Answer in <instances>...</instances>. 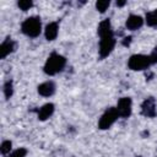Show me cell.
I'll use <instances>...</instances> for the list:
<instances>
[{
	"mask_svg": "<svg viewBox=\"0 0 157 157\" xmlns=\"http://www.w3.org/2000/svg\"><path fill=\"white\" fill-rule=\"evenodd\" d=\"M11 150H12V142L10 140H4L1 142V146H0V151L4 156L6 155H10L11 153Z\"/></svg>",
	"mask_w": 157,
	"mask_h": 157,
	"instance_id": "cell-16",
	"label": "cell"
},
{
	"mask_svg": "<svg viewBox=\"0 0 157 157\" xmlns=\"http://www.w3.org/2000/svg\"><path fill=\"white\" fill-rule=\"evenodd\" d=\"M141 114L144 117H147V118L156 117L157 110H156V102H155L153 97H148L142 102V104H141Z\"/></svg>",
	"mask_w": 157,
	"mask_h": 157,
	"instance_id": "cell-7",
	"label": "cell"
},
{
	"mask_svg": "<svg viewBox=\"0 0 157 157\" xmlns=\"http://www.w3.org/2000/svg\"><path fill=\"white\" fill-rule=\"evenodd\" d=\"M137 157H141V156H137Z\"/></svg>",
	"mask_w": 157,
	"mask_h": 157,
	"instance_id": "cell-21",
	"label": "cell"
},
{
	"mask_svg": "<svg viewBox=\"0 0 157 157\" xmlns=\"http://www.w3.org/2000/svg\"><path fill=\"white\" fill-rule=\"evenodd\" d=\"M109 6H110V1L109 0H99V1L96 2V9L101 13H104L108 10Z\"/></svg>",
	"mask_w": 157,
	"mask_h": 157,
	"instance_id": "cell-15",
	"label": "cell"
},
{
	"mask_svg": "<svg viewBox=\"0 0 157 157\" xmlns=\"http://www.w3.org/2000/svg\"><path fill=\"white\" fill-rule=\"evenodd\" d=\"M157 63V48L150 55L144 54H134L128 60V67L132 71H141L148 69L151 65Z\"/></svg>",
	"mask_w": 157,
	"mask_h": 157,
	"instance_id": "cell-2",
	"label": "cell"
},
{
	"mask_svg": "<svg viewBox=\"0 0 157 157\" xmlns=\"http://www.w3.org/2000/svg\"><path fill=\"white\" fill-rule=\"evenodd\" d=\"M125 4H126V1H117V2H115V5H117V6H119V7L124 6Z\"/></svg>",
	"mask_w": 157,
	"mask_h": 157,
	"instance_id": "cell-20",
	"label": "cell"
},
{
	"mask_svg": "<svg viewBox=\"0 0 157 157\" xmlns=\"http://www.w3.org/2000/svg\"><path fill=\"white\" fill-rule=\"evenodd\" d=\"M12 94H13V83H12V80H7L4 83V96H5V99H10Z\"/></svg>",
	"mask_w": 157,
	"mask_h": 157,
	"instance_id": "cell-14",
	"label": "cell"
},
{
	"mask_svg": "<svg viewBox=\"0 0 157 157\" xmlns=\"http://www.w3.org/2000/svg\"><path fill=\"white\" fill-rule=\"evenodd\" d=\"M58 34H59V23L55 22V21L49 22L45 26V28H44V37H45V39L52 42V40L56 39Z\"/></svg>",
	"mask_w": 157,
	"mask_h": 157,
	"instance_id": "cell-11",
	"label": "cell"
},
{
	"mask_svg": "<svg viewBox=\"0 0 157 157\" xmlns=\"http://www.w3.org/2000/svg\"><path fill=\"white\" fill-rule=\"evenodd\" d=\"M144 22H145V18L142 16L131 13V15L128 16V18L125 21V27L129 31H136V29H139V28L142 27Z\"/></svg>",
	"mask_w": 157,
	"mask_h": 157,
	"instance_id": "cell-8",
	"label": "cell"
},
{
	"mask_svg": "<svg viewBox=\"0 0 157 157\" xmlns=\"http://www.w3.org/2000/svg\"><path fill=\"white\" fill-rule=\"evenodd\" d=\"M21 32L29 37L37 38L42 32V21L39 16H29L21 23Z\"/></svg>",
	"mask_w": 157,
	"mask_h": 157,
	"instance_id": "cell-4",
	"label": "cell"
},
{
	"mask_svg": "<svg viewBox=\"0 0 157 157\" xmlns=\"http://www.w3.org/2000/svg\"><path fill=\"white\" fill-rule=\"evenodd\" d=\"M54 110H55V105L53 103H45L37 110V117L40 121H44L53 115Z\"/></svg>",
	"mask_w": 157,
	"mask_h": 157,
	"instance_id": "cell-12",
	"label": "cell"
},
{
	"mask_svg": "<svg viewBox=\"0 0 157 157\" xmlns=\"http://www.w3.org/2000/svg\"><path fill=\"white\" fill-rule=\"evenodd\" d=\"M55 90H56V86H55L54 81H52V80L44 81L40 85H38V87H37L38 93L42 97H50V96H53L55 93Z\"/></svg>",
	"mask_w": 157,
	"mask_h": 157,
	"instance_id": "cell-9",
	"label": "cell"
},
{
	"mask_svg": "<svg viewBox=\"0 0 157 157\" xmlns=\"http://www.w3.org/2000/svg\"><path fill=\"white\" fill-rule=\"evenodd\" d=\"M26 156H27V148L25 147H20L12 151L10 155H7V157H26Z\"/></svg>",
	"mask_w": 157,
	"mask_h": 157,
	"instance_id": "cell-18",
	"label": "cell"
},
{
	"mask_svg": "<svg viewBox=\"0 0 157 157\" xmlns=\"http://www.w3.org/2000/svg\"><path fill=\"white\" fill-rule=\"evenodd\" d=\"M117 110H118V114L120 118H129L131 115V112H132V101L130 97H121L119 101H118V104H117Z\"/></svg>",
	"mask_w": 157,
	"mask_h": 157,
	"instance_id": "cell-6",
	"label": "cell"
},
{
	"mask_svg": "<svg viewBox=\"0 0 157 157\" xmlns=\"http://www.w3.org/2000/svg\"><path fill=\"white\" fill-rule=\"evenodd\" d=\"M97 33L99 36V48H98L99 58L105 59L107 56L110 55V53L113 52L115 43H117L109 18H105V20L99 22L98 28H97Z\"/></svg>",
	"mask_w": 157,
	"mask_h": 157,
	"instance_id": "cell-1",
	"label": "cell"
},
{
	"mask_svg": "<svg viewBox=\"0 0 157 157\" xmlns=\"http://www.w3.org/2000/svg\"><path fill=\"white\" fill-rule=\"evenodd\" d=\"M145 22L147 23V26L157 28V9L152 10V11H148L145 15Z\"/></svg>",
	"mask_w": 157,
	"mask_h": 157,
	"instance_id": "cell-13",
	"label": "cell"
},
{
	"mask_svg": "<svg viewBox=\"0 0 157 157\" xmlns=\"http://www.w3.org/2000/svg\"><path fill=\"white\" fill-rule=\"evenodd\" d=\"M121 43H123V45H124V47H128V45L131 43V37H130V36H129V37H125V38H124V40H123Z\"/></svg>",
	"mask_w": 157,
	"mask_h": 157,
	"instance_id": "cell-19",
	"label": "cell"
},
{
	"mask_svg": "<svg viewBox=\"0 0 157 157\" xmlns=\"http://www.w3.org/2000/svg\"><path fill=\"white\" fill-rule=\"evenodd\" d=\"M17 6L22 11H28L33 6V1H31V0H20V1H17Z\"/></svg>",
	"mask_w": 157,
	"mask_h": 157,
	"instance_id": "cell-17",
	"label": "cell"
},
{
	"mask_svg": "<svg viewBox=\"0 0 157 157\" xmlns=\"http://www.w3.org/2000/svg\"><path fill=\"white\" fill-rule=\"evenodd\" d=\"M65 65H66V58L56 52H53L45 60L43 71L48 76H54V75L61 72L64 70Z\"/></svg>",
	"mask_w": 157,
	"mask_h": 157,
	"instance_id": "cell-3",
	"label": "cell"
},
{
	"mask_svg": "<svg viewBox=\"0 0 157 157\" xmlns=\"http://www.w3.org/2000/svg\"><path fill=\"white\" fill-rule=\"evenodd\" d=\"M119 114H118V110L115 107H110L108 109H105V112L101 115L99 120H98V128L101 130H107L109 129L117 120H118Z\"/></svg>",
	"mask_w": 157,
	"mask_h": 157,
	"instance_id": "cell-5",
	"label": "cell"
},
{
	"mask_svg": "<svg viewBox=\"0 0 157 157\" xmlns=\"http://www.w3.org/2000/svg\"><path fill=\"white\" fill-rule=\"evenodd\" d=\"M16 49V42L12 40L10 37H7L0 45V59H5L7 55H10Z\"/></svg>",
	"mask_w": 157,
	"mask_h": 157,
	"instance_id": "cell-10",
	"label": "cell"
}]
</instances>
